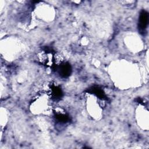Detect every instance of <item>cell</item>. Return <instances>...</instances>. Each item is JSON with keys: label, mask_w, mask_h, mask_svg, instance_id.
<instances>
[{"label": "cell", "mask_w": 149, "mask_h": 149, "mask_svg": "<svg viewBox=\"0 0 149 149\" xmlns=\"http://www.w3.org/2000/svg\"><path fill=\"white\" fill-rule=\"evenodd\" d=\"M70 66L68 63H63L59 67V74L63 77L68 76L70 73Z\"/></svg>", "instance_id": "obj_2"}, {"label": "cell", "mask_w": 149, "mask_h": 149, "mask_svg": "<svg viewBox=\"0 0 149 149\" xmlns=\"http://www.w3.org/2000/svg\"><path fill=\"white\" fill-rule=\"evenodd\" d=\"M148 22V14L145 11L143 10L140 15L139 20V28L141 31H145Z\"/></svg>", "instance_id": "obj_1"}]
</instances>
